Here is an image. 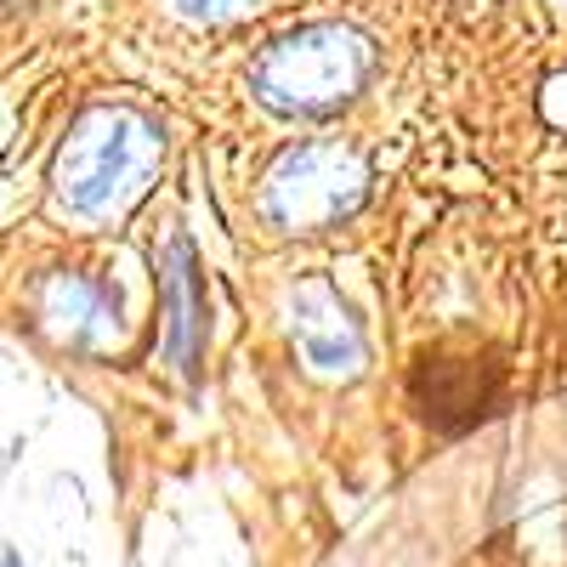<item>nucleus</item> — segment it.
<instances>
[{
	"label": "nucleus",
	"mask_w": 567,
	"mask_h": 567,
	"mask_svg": "<svg viewBox=\"0 0 567 567\" xmlns=\"http://www.w3.org/2000/svg\"><path fill=\"white\" fill-rule=\"evenodd\" d=\"M0 567H18V556H7V561H0Z\"/></svg>",
	"instance_id": "1a4fd4ad"
},
{
	"label": "nucleus",
	"mask_w": 567,
	"mask_h": 567,
	"mask_svg": "<svg viewBox=\"0 0 567 567\" xmlns=\"http://www.w3.org/2000/svg\"><path fill=\"white\" fill-rule=\"evenodd\" d=\"M165 341H171V358L182 374H199V358H205V278H199V261H194V245L176 239L171 256H165Z\"/></svg>",
	"instance_id": "423d86ee"
},
{
	"label": "nucleus",
	"mask_w": 567,
	"mask_h": 567,
	"mask_svg": "<svg viewBox=\"0 0 567 567\" xmlns=\"http://www.w3.org/2000/svg\"><path fill=\"white\" fill-rule=\"evenodd\" d=\"M369 187V165L347 142H296L261 176L256 210L272 233H318L341 221Z\"/></svg>",
	"instance_id": "7ed1b4c3"
},
{
	"label": "nucleus",
	"mask_w": 567,
	"mask_h": 567,
	"mask_svg": "<svg viewBox=\"0 0 567 567\" xmlns=\"http://www.w3.org/2000/svg\"><path fill=\"white\" fill-rule=\"evenodd\" d=\"M45 312H52L69 336H91V329L109 323V296L91 290V284H80V278H63V284H52V307Z\"/></svg>",
	"instance_id": "0eeeda50"
},
{
	"label": "nucleus",
	"mask_w": 567,
	"mask_h": 567,
	"mask_svg": "<svg viewBox=\"0 0 567 567\" xmlns=\"http://www.w3.org/2000/svg\"><path fill=\"white\" fill-rule=\"evenodd\" d=\"M369 40L341 23H307L272 40L250 69V91L278 114H323L352 103L369 80Z\"/></svg>",
	"instance_id": "f03ea898"
},
{
	"label": "nucleus",
	"mask_w": 567,
	"mask_h": 567,
	"mask_svg": "<svg viewBox=\"0 0 567 567\" xmlns=\"http://www.w3.org/2000/svg\"><path fill=\"white\" fill-rule=\"evenodd\" d=\"M499 363L488 358H454V352H432L420 358L409 374V403L420 409V420L443 437H460L471 425H483L499 409Z\"/></svg>",
	"instance_id": "20e7f679"
},
{
	"label": "nucleus",
	"mask_w": 567,
	"mask_h": 567,
	"mask_svg": "<svg viewBox=\"0 0 567 567\" xmlns=\"http://www.w3.org/2000/svg\"><path fill=\"white\" fill-rule=\"evenodd\" d=\"M290 341H296L301 363L312 374H323V381H347L369 358L363 323L329 278H301L290 290Z\"/></svg>",
	"instance_id": "39448f33"
},
{
	"label": "nucleus",
	"mask_w": 567,
	"mask_h": 567,
	"mask_svg": "<svg viewBox=\"0 0 567 567\" xmlns=\"http://www.w3.org/2000/svg\"><path fill=\"white\" fill-rule=\"evenodd\" d=\"M159 165V131L136 109H91L58 148L52 187L58 205L80 221L125 210Z\"/></svg>",
	"instance_id": "f257e3e1"
},
{
	"label": "nucleus",
	"mask_w": 567,
	"mask_h": 567,
	"mask_svg": "<svg viewBox=\"0 0 567 567\" xmlns=\"http://www.w3.org/2000/svg\"><path fill=\"white\" fill-rule=\"evenodd\" d=\"M165 7H171L176 18H187V23H227V18L250 12L256 0H165Z\"/></svg>",
	"instance_id": "6e6552de"
}]
</instances>
